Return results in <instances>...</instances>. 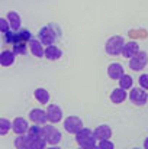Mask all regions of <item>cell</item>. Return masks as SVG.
Listing matches in <instances>:
<instances>
[{
	"label": "cell",
	"instance_id": "6da1fadb",
	"mask_svg": "<svg viewBox=\"0 0 148 149\" xmlns=\"http://www.w3.org/2000/svg\"><path fill=\"white\" fill-rule=\"evenodd\" d=\"M96 136L93 133L92 129H87V127H81L77 133H76V142L79 143V146L81 148H86V149H90L92 146L96 145Z\"/></svg>",
	"mask_w": 148,
	"mask_h": 149
},
{
	"label": "cell",
	"instance_id": "7a4b0ae2",
	"mask_svg": "<svg viewBox=\"0 0 148 149\" xmlns=\"http://www.w3.org/2000/svg\"><path fill=\"white\" fill-rule=\"evenodd\" d=\"M123 38L121 35H115V36H110L107 41H106V45H105V51L107 55L110 56H116V55H121L122 48H123Z\"/></svg>",
	"mask_w": 148,
	"mask_h": 149
},
{
	"label": "cell",
	"instance_id": "3957f363",
	"mask_svg": "<svg viewBox=\"0 0 148 149\" xmlns=\"http://www.w3.org/2000/svg\"><path fill=\"white\" fill-rule=\"evenodd\" d=\"M42 138L49 145H58L61 141V132L52 125H44L42 126Z\"/></svg>",
	"mask_w": 148,
	"mask_h": 149
},
{
	"label": "cell",
	"instance_id": "277c9868",
	"mask_svg": "<svg viewBox=\"0 0 148 149\" xmlns=\"http://www.w3.org/2000/svg\"><path fill=\"white\" fill-rule=\"evenodd\" d=\"M148 64V55L144 51H138L132 58H129V68L132 71H142Z\"/></svg>",
	"mask_w": 148,
	"mask_h": 149
},
{
	"label": "cell",
	"instance_id": "5b68a950",
	"mask_svg": "<svg viewBox=\"0 0 148 149\" xmlns=\"http://www.w3.org/2000/svg\"><path fill=\"white\" fill-rule=\"evenodd\" d=\"M129 100H131L135 106H144V104L148 101L147 90H144V88H141V87L131 88V93H129Z\"/></svg>",
	"mask_w": 148,
	"mask_h": 149
},
{
	"label": "cell",
	"instance_id": "8992f818",
	"mask_svg": "<svg viewBox=\"0 0 148 149\" xmlns=\"http://www.w3.org/2000/svg\"><path fill=\"white\" fill-rule=\"evenodd\" d=\"M81 127H83V120L79 116H68L64 120V129L71 135H76Z\"/></svg>",
	"mask_w": 148,
	"mask_h": 149
},
{
	"label": "cell",
	"instance_id": "52a82bcc",
	"mask_svg": "<svg viewBox=\"0 0 148 149\" xmlns=\"http://www.w3.org/2000/svg\"><path fill=\"white\" fill-rule=\"evenodd\" d=\"M55 39H57V35H55V32L52 31L51 26H44L39 31V41H41L42 45H45V47L54 45Z\"/></svg>",
	"mask_w": 148,
	"mask_h": 149
},
{
	"label": "cell",
	"instance_id": "ba28073f",
	"mask_svg": "<svg viewBox=\"0 0 148 149\" xmlns=\"http://www.w3.org/2000/svg\"><path fill=\"white\" fill-rule=\"evenodd\" d=\"M47 119L52 125L62 120V110L58 104H49L47 107Z\"/></svg>",
	"mask_w": 148,
	"mask_h": 149
},
{
	"label": "cell",
	"instance_id": "9c48e42d",
	"mask_svg": "<svg viewBox=\"0 0 148 149\" xmlns=\"http://www.w3.org/2000/svg\"><path fill=\"white\" fill-rule=\"evenodd\" d=\"M29 119L34 122V125H39V126H42V125H45V123L48 122V119H47V111H45V110H41V109H34V110H31Z\"/></svg>",
	"mask_w": 148,
	"mask_h": 149
},
{
	"label": "cell",
	"instance_id": "30bf717a",
	"mask_svg": "<svg viewBox=\"0 0 148 149\" xmlns=\"http://www.w3.org/2000/svg\"><path fill=\"white\" fill-rule=\"evenodd\" d=\"M138 51H140V45H138L135 41H129V42H125V44H123V48H122L121 55H123L126 59H129V58H132Z\"/></svg>",
	"mask_w": 148,
	"mask_h": 149
},
{
	"label": "cell",
	"instance_id": "8fae6325",
	"mask_svg": "<svg viewBox=\"0 0 148 149\" xmlns=\"http://www.w3.org/2000/svg\"><path fill=\"white\" fill-rule=\"evenodd\" d=\"M123 74H125L123 67H122L119 62H113V64H110V65L107 67V75H109V78H112V80H119Z\"/></svg>",
	"mask_w": 148,
	"mask_h": 149
},
{
	"label": "cell",
	"instance_id": "7c38bea8",
	"mask_svg": "<svg viewBox=\"0 0 148 149\" xmlns=\"http://www.w3.org/2000/svg\"><path fill=\"white\" fill-rule=\"evenodd\" d=\"M93 133H95V136H96L97 141L110 139V136H112V129H110V126H107V125H100V126H97V127L93 130Z\"/></svg>",
	"mask_w": 148,
	"mask_h": 149
},
{
	"label": "cell",
	"instance_id": "4fadbf2b",
	"mask_svg": "<svg viewBox=\"0 0 148 149\" xmlns=\"http://www.w3.org/2000/svg\"><path fill=\"white\" fill-rule=\"evenodd\" d=\"M44 56L49 59V61H57L62 56V51L58 47L55 45H48L45 49H44Z\"/></svg>",
	"mask_w": 148,
	"mask_h": 149
},
{
	"label": "cell",
	"instance_id": "5bb4252c",
	"mask_svg": "<svg viewBox=\"0 0 148 149\" xmlns=\"http://www.w3.org/2000/svg\"><path fill=\"white\" fill-rule=\"evenodd\" d=\"M12 127H13V132H16L18 135H23V133L28 132L29 125H28V122H26L25 119L16 117V119L13 120V123H12Z\"/></svg>",
	"mask_w": 148,
	"mask_h": 149
},
{
	"label": "cell",
	"instance_id": "9a60e30c",
	"mask_svg": "<svg viewBox=\"0 0 148 149\" xmlns=\"http://www.w3.org/2000/svg\"><path fill=\"white\" fill-rule=\"evenodd\" d=\"M29 49H31V52H32L36 58L44 56V47H42V44H41L39 39L31 38V39H29Z\"/></svg>",
	"mask_w": 148,
	"mask_h": 149
},
{
	"label": "cell",
	"instance_id": "2e32d148",
	"mask_svg": "<svg viewBox=\"0 0 148 149\" xmlns=\"http://www.w3.org/2000/svg\"><path fill=\"white\" fill-rule=\"evenodd\" d=\"M126 90H123V88H115L112 93H110V101L113 103V104H121V103H123L125 100H126Z\"/></svg>",
	"mask_w": 148,
	"mask_h": 149
},
{
	"label": "cell",
	"instance_id": "e0dca14e",
	"mask_svg": "<svg viewBox=\"0 0 148 149\" xmlns=\"http://www.w3.org/2000/svg\"><path fill=\"white\" fill-rule=\"evenodd\" d=\"M15 145L18 149H31V145H32V138L29 135H19L15 141Z\"/></svg>",
	"mask_w": 148,
	"mask_h": 149
},
{
	"label": "cell",
	"instance_id": "ac0fdd59",
	"mask_svg": "<svg viewBox=\"0 0 148 149\" xmlns=\"http://www.w3.org/2000/svg\"><path fill=\"white\" fill-rule=\"evenodd\" d=\"M34 96H35V99L38 100L41 104H48L49 103V93L45 90V88H36L35 90V93H34Z\"/></svg>",
	"mask_w": 148,
	"mask_h": 149
},
{
	"label": "cell",
	"instance_id": "d6986e66",
	"mask_svg": "<svg viewBox=\"0 0 148 149\" xmlns=\"http://www.w3.org/2000/svg\"><path fill=\"white\" fill-rule=\"evenodd\" d=\"M13 61H15V54H13V52H10V51H4V52L0 54V64H1V65H4V67L12 65Z\"/></svg>",
	"mask_w": 148,
	"mask_h": 149
},
{
	"label": "cell",
	"instance_id": "ffe728a7",
	"mask_svg": "<svg viewBox=\"0 0 148 149\" xmlns=\"http://www.w3.org/2000/svg\"><path fill=\"white\" fill-rule=\"evenodd\" d=\"M118 81H119V87L123 88V90H129V88H132V86H134V80H132V77L128 75V74H123Z\"/></svg>",
	"mask_w": 148,
	"mask_h": 149
},
{
	"label": "cell",
	"instance_id": "44dd1931",
	"mask_svg": "<svg viewBox=\"0 0 148 149\" xmlns=\"http://www.w3.org/2000/svg\"><path fill=\"white\" fill-rule=\"evenodd\" d=\"M28 135H29L32 139H35V138H42V127H41L39 125H34L32 127L28 129Z\"/></svg>",
	"mask_w": 148,
	"mask_h": 149
},
{
	"label": "cell",
	"instance_id": "7402d4cb",
	"mask_svg": "<svg viewBox=\"0 0 148 149\" xmlns=\"http://www.w3.org/2000/svg\"><path fill=\"white\" fill-rule=\"evenodd\" d=\"M9 22H10L12 29H18V28L20 26V19H19L18 13H15V12L9 13Z\"/></svg>",
	"mask_w": 148,
	"mask_h": 149
},
{
	"label": "cell",
	"instance_id": "603a6c76",
	"mask_svg": "<svg viewBox=\"0 0 148 149\" xmlns=\"http://www.w3.org/2000/svg\"><path fill=\"white\" fill-rule=\"evenodd\" d=\"M47 146V142L44 138H35L32 139V145H31V149H45Z\"/></svg>",
	"mask_w": 148,
	"mask_h": 149
},
{
	"label": "cell",
	"instance_id": "cb8c5ba5",
	"mask_svg": "<svg viewBox=\"0 0 148 149\" xmlns=\"http://www.w3.org/2000/svg\"><path fill=\"white\" fill-rule=\"evenodd\" d=\"M10 122L6 120V119H0V135H6L10 129Z\"/></svg>",
	"mask_w": 148,
	"mask_h": 149
},
{
	"label": "cell",
	"instance_id": "d4e9b609",
	"mask_svg": "<svg viewBox=\"0 0 148 149\" xmlns=\"http://www.w3.org/2000/svg\"><path fill=\"white\" fill-rule=\"evenodd\" d=\"M97 146L100 149H115V143L110 139H103V141H99Z\"/></svg>",
	"mask_w": 148,
	"mask_h": 149
},
{
	"label": "cell",
	"instance_id": "484cf974",
	"mask_svg": "<svg viewBox=\"0 0 148 149\" xmlns=\"http://www.w3.org/2000/svg\"><path fill=\"white\" fill-rule=\"evenodd\" d=\"M140 87L144 88V90H148V74H142L140 75Z\"/></svg>",
	"mask_w": 148,
	"mask_h": 149
},
{
	"label": "cell",
	"instance_id": "4316f807",
	"mask_svg": "<svg viewBox=\"0 0 148 149\" xmlns=\"http://www.w3.org/2000/svg\"><path fill=\"white\" fill-rule=\"evenodd\" d=\"M15 52H18V54H25L26 52V47H25V44H16L15 45Z\"/></svg>",
	"mask_w": 148,
	"mask_h": 149
},
{
	"label": "cell",
	"instance_id": "83f0119b",
	"mask_svg": "<svg viewBox=\"0 0 148 149\" xmlns=\"http://www.w3.org/2000/svg\"><path fill=\"white\" fill-rule=\"evenodd\" d=\"M7 29H9V26H7L6 20H0V31L4 32V31H7Z\"/></svg>",
	"mask_w": 148,
	"mask_h": 149
},
{
	"label": "cell",
	"instance_id": "f1b7e54d",
	"mask_svg": "<svg viewBox=\"0 0 148 149\" xmlns=\"http://www.w3.org/2000/svg\"><path fill=\"white\" fill-rule=\"evenodd\" d=\"M144 149H148V138L144 141Z\"/></svg>",
	"mask_w": 148,
	"mask_h": 149
},
{
	"label": "cell",
	"instance_id": "f546056e",
	"mask_svg": "<svg viewBox=\"0 0 148 149\" xmlns=\"http://www.w3.org/2000/svg\"><path fill=\"white\" fill-rule=\"evenodd\" d=\"M47 149H60V148H58L57 145H51V146H49V148H47Z\"/></svg>",
	"mask_w": 148,
	"mask_h": 149
},
{
	"label": "cell",
	"instance_id": "4dcf8cb0",
	"mask_svg": "<svg viewBox=\"0 0 148 149\" xmlns=\"http://www.w3.org/2000/svg\"><path fill=\"white\" fill-rule=\"evenodd\" d=\"M90 149H100V148H99L97 145H95V146H92V148H90Z\"/></svg>",
	"mask_w": 148,
	"mask_h": 149
},
{
	"label": "cell",
	"instance_id": "1f68e13d",
	"mask_svg": "<svg viewBox=\"0 0 148 149\" xmlns=\"http://www.w3.org/2000/svg\"><path fill=\"white\" fill-rule=\"evenodd\" d=\"M79 149H86V148H81V146H79Z\"/></svg>",
	"mask_w": 148,
	"mask_h": 149
},
{
	"label": "cell",
	"instance_id": "d6a6232c",
	"mask_svg": "<svg viewBox=\"0 0 148 149\" xmlns=\"http://www.w3.org/2000/svg\"><path fill=\"white\" fill-rule=\"evenodd\" d=\"M132 149H140V148H132Z\"/></svg>",
	"mask_w": 148,
	"mask_h": 149
}]
</instances>
